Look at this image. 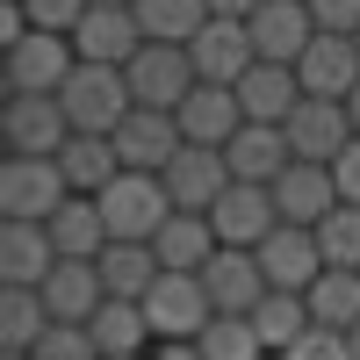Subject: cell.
<instances>
[{"mask_svg": "<svg viewBox=\"0 0 360 360\" xmlns=\"http://www.w3.org/2000/svg\"><path fill=\"white\" fill-rule=\"evenodd\" d=\"M58 101H65L72 130H101V137H115V123L137 108L130 72H123V65H94V58H79V65H72V79L58 86Z\"/></svg>", "mask_w": 360, "mask_h": 360, "instance_id": "6da1fadb", "label": "cell"}, {"mask_svg": "<svg viewBox=\"0 0 360 360\" xmlns=\"http://www.w3.org/2000/svg\"><path fill=\"white\" fill-rule=\"evenodd\" d=\"M173 188H166V173H137V166H123L101 188V217H108V238H144L152 245L159 238V224L173 217Z\"/></svg>", "mask_w": 360, "mask_h": 360, "instance_id": "7a4b0ae2", "label": "cell"}, {"mask_svg": "<svg viewBox=\"0 0 360 360\" xmlns=\"http://www.w3.org/2000/svg\"><path fill=\"white\" fill-rule=\"evenodd\" d=\"M72 195V180L58 159H29V152H8L0 159V217H58V202Z\"/></svg>", "mask_w": 360, "mask_h": 360, "instance_id": "3957f363", "label": "cell"}, {"mask_svg": "<svg viewBox=\"0 0 360 360\" xmlns=\"http://www.w3.org/2000/svg\"><path fill=\"white\" fill-rule=\"evenodd\" d=\"M123 72H130V94H137L144 108H180V101L202 86L195 51H188V44H144Z\"/></svg>", "mask_w": 360, "mask_h": 360, "instance_id": "277c9868", "label": "cell"}, {"mask_svg": "<svg viewBox=\"0 0 360 360\" xmlns=\"http://www.w3.org/2000/svg\"><path fill=\"white\" fill-rule=\"evenodd\" d=\"M79 51L72 37H58V29H29L22 44H8V94H58V86L72 79Z\"/></svg>", "mask_w": 360, "mask_h": 360, "instance_id": "5b68a950", "label": "cell"}, {"mask_svg": "<svg viewBox=\"0 0 360 360\" xmlns=\"http://www.w3.org/2000/svg\"><path fill=\"white\" fill-rule=\"evenodd\" d=\"M0 137H8V152L58 159V144L72 137V115H65L58 94H8V108H0Z\"/></svg>", "mask_w": 360, "mask_h": 360, "instance_id": "8992f818", "label": "cell"}, {"mask_svg": "<svg viewBox=\"0 0 360 360\" xmlns=\"http://www.w3.org/2000/svg\"><path fill=\"white\" fill-rule=\"evenodd\" d=\"M195 72L202 79H217V86H238L252 65H259V44H252V22H238V15H209L195 29Z\"/></svg>", "mask_w": 360, "mask_h": 360, "instance_id": "52a82bcc", "label": "cell"}, {"mask_svg": "<svg viewBox=\"0 0 360 360\" xmlns=\"http://www.w3.org/2000/svg\"><path fill=\"white\" fill-rule=\"evenodd\" d=\"M144 44H152V37H144L137 8H123V0H94V8H86V22L72 29V51L94 58V65H130Z\"/></svg>", "mask_w": 360, "mask_h": 360, "instance_id": "ba28073f", "label": "cell"}, {"mask_svg": "<svg viewBox=\"0 0 360 360\" xmlns=\"http://www.w3.org/2000/svg\"><path fill=\"white\" fill-rule=\"evenodd\" d=\"M202 288H209V303H217V310L252 317L274 281H266V266H259L252 245H217V252H209V266H202Z\"/></svg>", "mask_w": 360, "mask_h": 360, "instance_id": "9c48e42d", "label": "cell"}, {"mask_svg": "<svg viewBox=\"0 0 360 360\" xmlns=\"http://www.w3.org/2000/svg\"><path fill=\"white\" fill-rule=\"evenodd\" d=\"M339 202H346V195H339L332 159H288V166L274 173V209H281L288 224H324Z\"/></svg>", "mask_w": 360, "mask_h": 360, "instance_id": "30bf717a", "label": "cell"}, {"mask_svg": "<svg viewBox=\"0 0 360 360\" xmlns=\"http://www.w3.org/2000/svg\"><path fill=\"white\" fill-rule=\"evenodd\" d=\"M144 317H152L159 339H202V324L217 317V303H209L202 274H159L152 295H144Z\"/></svg>", "mask_w": 360, "mask_h": 360, "instance_id": "8fae6325", "label": "cell"}, {"mask_svg": "<svg viewBox=\"0 0 360 360\" xmlns=\"http://www.w3.org/2000/svg\"><path fill=\"white\" fill-rule=\"evenodd\" d=\"M281 130H288V152H295V159H339L346 144L360 137V130H353V108H346V101H324V94H303Z\"/></svg>", "mask_w": 360, "mask_h": 360, "instance_id": "7c38bea8", "label": "cell"}, {"mask_svg": "<svg viewBox=\"0 0 360 360\" xmlns=\"http://www.w3.org/2000/svg\"><path fill=\"white\" fill-rule=\"evenodd\" d=\"M259 266H266V281H274V288H310L317 274H324V245H317V224H274V231H266L259 238Z\"/></svg>", "mask_w": 360, "mask_h": 360, "instance_id": "4fadbf2b", "label": "cell"}, {"mask_svg": "<svg viewBox=\"0 0 360 360\" xmlns=\"http://www.w3.org/2000/svg\"><path fill=\"white\" fill-rule=\"evenodd\" d=\"M231 159H224V144H180V152L166 159V188H173V202L180 209H217V195L231 188Z\"/></svg>", "mask_w": 360, "mask_h": 360, "instance_id": "5bb4252c", "label": "cell"}, {"mask_svg": "<svg viewBox=\"0 0 360 360\" xmlns=\"http://www.w3.org/2000/svg\"><path fill=\"white\" fill-rule=\"evenodd\" d=\"M51 266H58V238L44 217H0V281L44 288Z\"/></svg>", "mask_w": 360, "mask_h": 360, "instance_id": "9a60e30c", "label": "cell"}, {"mask_svg": "<svg viewBox=\"0 0 360 360\" xmlns=\"http://www.w3.org/2000/svg\"><path fill=\"white\" fill-rule=\"evenodd\" d=\"M180 115L173 108H130L123 123H115V152H123V166H137V173H166V159L180 152Z\"/></svg>", "mask_w": 360, "mask_h": 360, "instance_id": "2e32d148", "label": "cell"}, {"mask_svg": "<svg viewBox=\"0 0 360 360\" xmlns=\"http://www.w3.org/2000/svg\"><path fill=\"white\" fill-rule=\"evenodd\" d=\"M209 224H217L224 245H259V238L281 224L274 188H259V180H231V188L217 195V209H209Z\"/></svg>", "mask_w": 360, "mask_h": 360, "instance_id": "e0dca14e", "label": "cell"}, {"mask_svg": "<svg viewBox=\"0 0 360 360\" xmlns=\"http://www.w3.org/2000/svg\"><path fill=\"white\" fill-rule=\"evenodd\" d=\"M252 44H259V58H274V65H295V58L317 44L310 0H259L252 8Z\"/></svg>", "mask_w": 360, "mask_h": 360, "instance_id": "ac0fdd59", "label": "cell"}, {"mask_svg": "<svg viewBox=\"0 0 360 360\" xmlns=\"http://www.w3.org/2000/svg\"><path fill=\"white\" fill-rule=\"evenodd\" d=\"M295 79H303V94L346 101L353 86H360V44H353V37H332V29H317V44L295 58Z\"/></svg>", "mask_w": 360, "mask_h": 360, "instance_id": "d6986e66", "label": "cell"}, {"mask_svg": "<svg viewBox=\"0 0 360 360\" xmlns=\"http://www.w3.org/2000/svg\"><path fill=\"white\" fill-rule=\"evenodd\" d=\"M173 115H180V137H188V144H231L238 130H245V101H238V86H217V79H202Z\"/></svg>", "mask_w": 360, "mask_h": 360, "instance_id": "ffe728a7", "label": "cell"}, {"mask_svg": "<svg viewBox=\"0 0 360 360\" xmlns=\"http://www.w3.org/2000/svg\"><path fill=\"white\" fill-rule=\"evenodd\" d=\"M217 245H224V238H217V224H209L202 209H173V217L159 224V238H152V252H159L166 274H202Z\"/></svg>", "mask_w": 360, "mask_h": 360, "instance_id": "44dd1931", "label": "cell"}, {"mask_svg": "<svg viewBox=\"0 0 360 360\" xmlns=\"http://www.w3.org/2000/svg\"><path fill=\"white\" fill-rule=\"evenodd\" d=\"M44 303H51V317H72V324H86L101 303H108V281H101V259H58L51 274H44Z\"/></svg>", "mask_w": 360, "mask_h": 360, "instance_id": "7402d4cb", "label": "cell"}, {"mask_svg": "<svg viewBox=\"0 0 360 360\" xmlns=\"http://www.w3.org/2000/svg\"><path fill=\"white\" fill-rule=\"evenodd\" d=\"M238 101H245V123H288L295 101H303V79H295V65L259 58V65L238 79Z\"/></svg>", "mask_w": 360, "mask_h": 360, "instance_id": "603a6c76", "label": "cell"}, {"mask_svg": "<svg viewBox=\"0 0 360 360\" xmlns=\"http://www.w3.org/2000/svg\"><path fill=\"white\" fill-rule=\"evenodd\" d=\"M58 238V259H101L108 252V217H101V195H65L51 217Z\"/></svg>", "mask_w": 360, "mask_h": 360, "instance_id": "cb8c5ba5", "label": "cell"}, {"mask_svg": "<svg viewBox=\"0 0 360 360\" xmlns=\"http://www.w3.org/2000/svg\"><path fill=\"white\" fill-rule=\"evenodd\" d=\"M58 166H65L72 195H101L108 180L123 173V152H115V137H101V130H72L58 144Z\"/></svg>", "mask_w": 360, "mask_h": 360, "instance_id": "d4e9b609", "label": "cell"}, {"mask_svg": "<svg viewBox=\"0 0 360 360\" xmlns=\"http://www.w3.org/2000/svg\"><path fill=\"white\" fill-rule=\"evenodd\" d=\"M224 159H231L238 180H259V188H274V173H281L295 152H288V130H281V123H245V130L224 144Z\"/></svg>", "mask_w": 360, "mask_h": 360, "instance_id": "484cf974", "label": "cell"}, {"mask_svg": "<svg viewBox=\"0 0 360 360\" xmlns=\"http://www.w3.org/2000/svg\"><path fill=\"white\" fill-rule=\"evenodd\" d=\"M86 332H94L101 353H152L159 332H152V317H144V303H130V295H108V303L86 317Z\"/></svg>", "mask_w": 360, "mask_h": 360, "instance_id": "4316f807", "label": "cell"}, {"mask_svg": "<svg viewBox=\"0 0 360 360\" xmlns=\"http://www.w3.org/2000/svg\"><path fill=\"white\" fill-rule=\"evenodd\" d=\"M159 274H166V266H159V252L144 245V238H108V252H101V281H108V295L144 303Z\"/></svg>", "mask_w": 360, "mask_h": 360, "instance_id": "83f0119b", "label": "cell"}, {"mask_svg": "<svg viewBox=\"0 0 360 360\" xmlns=\"http://www.w3.org/2000/svg\"><path fill=\"white\" fill-rule=\"evenodd\" d=\"M51 332V303H44V288H15V281H0V353H29Z\"/></svg>", "mask_w": 360, "mask_h": 360, "instance_id": "f1b7e54d", "label": "cell"}, {"mask_svg": "<svg viewBox=\"0 0 360 360\" xmlns=\"http://www.w3.org/2000/svg\"><path fill=\"white\" fill-rule=\"evenodd\" d=\"M303 295H310V317L332 324V332H353L360 324V266H324Z\"/></svg>", "mask_w": 360, "mask_h": 360, "instance_id": "f546056e", "label": "cell"}, {"mask_svg": "<svg viewBox=\"0 0 360 360\" xmlns=\"http://www.w3.org/2000/svg\"><path fill=\"white\" fill-rule=\"evenodd\" d=\"M252 324H259L266 353H288V346L303 339L317 317H310V295H303V288H266V303L252 310Z\"/></svg>", "mask_w": 360, "mask_h": 360, "instance_id": "4dcf8cb0", "label": "cell"}, {"mask_svg": "<svg viewBox=\"0 0 360 360\" xmlns=\"http://www.w3.org/2000/svg\"><path fill=\"white\" fill-rule=\"evenodd\" d=\"M137 22L152 44H195V29L209 22V0H137Z\"/></svg>", "mask_w": 360, "mask_h": 360, "instance_id": "1f68e13d", "label": "cell"}, {"mask_svg": "<svg viewBox=\"0 0 360 360\" xmlns=\"http://www.w3.org/2000/svg\"><path fill=\"white\" fill-rule=\"evenodd\" d=\"M202 353H209V360H266V339H259L252 317L217 310V317L202 324Z\"/></svg>", "mask_w": 360, "mask_h": 360, "instance_id": "d6a6232c", "label": "cell"}, {"mask_svg": "<svg viewBox=\"0 0 360 360\" xmlns=\"http://www.w3.org/2000/svg\"><path fill=\"white\" fill-rule=\"evenodd\" d=\"M317 245H324V266H360V202H339L317 224Z\"/></svg>", "mask_w": 360, "mask_h": 360, "instance_id": "836d02e7", "label": "cell"}, {"mask_svg": "<svg viewBox=\"0 0 360 360\" xmlns=\"http://www.w3.org/2000/svg\"><path fill=\"white\" fill-rule=\"evenodd\" d=\"M29 360H101V346H94V332H86V324L51 317V332L29 346Z\"/></svg>", "mask_w": 360, "mask_h": 360, "instance_id": "e575fe53", "label": "cell"}, {"mask_svg": "<svg viewBox=\"0 0 360 360\" xmlns=\"http://www.w3.org/2000/svg\"><path fill=\"white\" fill-rule=\"evenodd\" d=\"M274 360H360V353H353V332H332V324H310V332L295 339L288 353H274Z\"/></svg>", "mask_w": 360, "mask_h": 360, "instance_id": "d590c367", "label": "cell"}, {"mask_svg": "<svg viewBox=\"0 0 360 360\" xmlns=\"http://www.w3.org/2000/svg\"><path fill=\"white\" fill-rule=\"evenodd\" d=\"M29 8V22L37 29H58V37H72V29L86 22V8H94V0H22Z\"/></svg>", "mask_w": 360, "mask_h": 360, "instance_id": "8d00e7d4", "label": "cell"}, {"mask_svg": "<svg viewBox=\"0 0 360 360\" xmlns=\"http://www.w3.org/2000/svg\"><path fill=\"white\" fill-rule=\"evenodd\" d=\"M317 29H332V37H360V0H310Z\"/></svg>", "mask_w": 360, "mask_h": 360, "instance_id": "74e56055", "label": "cell"}, {"mask_svg": "<svg viewBox=\"0 0 360 360\" xmlns=\"http://www.w3.org/2000/svg\"><path fill=\"white\" fill-rule=\"evenodd\" d=\"M332 173H339V195H346V202H360V137L332 159Z\"/></svg>", "mask_w": 360, "mask_h": 360, "instance_id": "f35d334b", "label": "cell"}, {"mask_svg": "<svg viewBox=\"0 0 360 360\" xmlns=\"http://www.w3.org/2000/svg\"><path fill=\"white\" fill-rule=\"evenodd\" d=\"M152 360H209V353H202V339H159Z\"/></svg>", "mask_w": 360, "mask_h": 360, "instance_id": "ab89813d", "label": "cell"}, {"mask_svg": "<svg viewBox=\"0 0 360 360\" xmlns=\"http://www.w3.org/2000/svg\"><path fill=\"white\" fill-rule=\"evenodd\" d=\"M259 0H209V15H238V22H252Z\"/></svg>", "mask_w": 360, "mask_h": 360, "instance_id": "60d3db41", "label": "cell"}, {"mask_svg": "<svg viewBox=\"0 0 360 360\" xmlns=\"http://www.w3.org/2000/svg\"><path fill=\"white\" fill-rule=\"evenodd\" d=\"M346 108H353V130H360V86H353V94H346Z\"/></svg>", "mask_w": 360, "mask_h": 360, "instance_id": "b9f144b4", "label": "cell"}, {"mask_svg": "<svg viewBox=\"0 0 360 360\" xmlns=\"http://www.w3.org/2000/svg\"><path fill=\"white\" fill-rule=\"evenodd\" d=\"M101 360H152V353H101Z\"/></svg>", "mask_w": 360, "mask_h": 360, "instance_id": "7bdbcfd3", "label": "cell"}, {"mask_svg": "<svg viewBox=\"0 0 360 360\" xmlns=\"http://www.w3.org/2000/svg\"><path fill=\"white\" fill-rule=\"evenodd\" d=\"M0 360H29V353H0Z\"/></svg>", "mask_w": 360, "mask_h": 360, "instance_id": "ee69618b", "label": "cell"}, {"mask_svg": "<svg viewBox=\"0 0 360 360\" xmlns=\"http://www.w3.org/2000/svg\"><path fill=\"white\" fill-rule=\"evenodd\" d=\"M353 353H360V324H353Z\"/></svg>", "mask_w": 360, "mask_h": 360, "instance_id": "f6af8a7d", "label": "cell"}, {"mask_svg": "<svg viewBox=\"0 0 360 360\" xmlns=\"http://www.w3.org/2000/svg\"><path fill=\"white\" fill-rule=\"evenodd\" d=\"M123 8H137V0H123Z\"/></svg>", "mask_w": 360, "mask_h": 360, "instance_id": "bcb514c9", "label": "cell"}, {"mask_svg": "<svg viewBox=\"0 0 360 360\" xmlns=\"http://www.w3.org/2000/svg\"><path fill=\"white\" fill-rule=\"evenodd\" d=\"M353 44H360V37H353Z\"/></svg>", "mask_w": 360, "mask_h": 360, "instance_id": "7dc6e473", "label": "cell"}]
</instances>
